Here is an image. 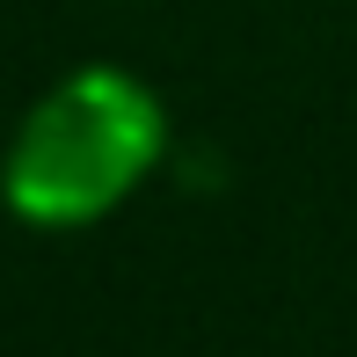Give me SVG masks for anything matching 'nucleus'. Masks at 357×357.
<instances>
[{
  "mask_svg": "<svg viewBox=\"0 0 357 357\" xmlns=\"http://www.w3.org/2000/svg\"><path fill=\"white\" fill-rule=\"evenodd\" d=\"M168 160V102L132 66H73L15 117L0 204L29 234H80L153 183Z\"/></svg>",
  "mask_w": 357,
  "mask_h": 357,
  "instance_id": "1",
  "label": "nucleus"
}]
</instances>
